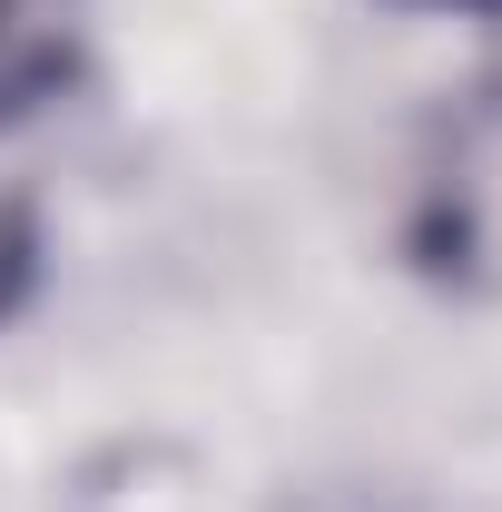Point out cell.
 <instances>
[{
  "mask_svg": "<svg viewBox=\"0 0 502 512\" xmlns=\"http://www.w3.org/2000/svg\"><path fill=\"white\" fill-rule=\"evenodd\" d=\"M69 79V0H0V119Z\"/></svg>",
  "mask_w": 502,
  "mask_h": 512,
  "instance_id": "cell-1",
  "label": "cell"
},
{
  "mask_svg": "<svg viewBox=\"0 0 502 512\" xmlns=\"http://www.w3.org/2000/svg\"><path fill=\"white\" fill-rule=\"evenodd\" d=\"M30 276H40V227H30V207L0 197V316L30 296Z\"/></svg>",
  "mask_w": 502,
  "mask_h": 512,
  "instance_id": "cell-2",
  "label": "cell"
},
{
  "mask_svg": "<svg viewBox=\"0 0 502 512\" xmlns=\"http://www.w3.org/2000/svg\"><path fill=\"white\" fill-rule=\"evenodd\" d=\"M443 10H493V0H443Z\"/></svg>",
  "mask_w": 502,
  "mask_h": 512,
  "instance_id": "cell-3",
  "label": "cell"
}]
</instances>
